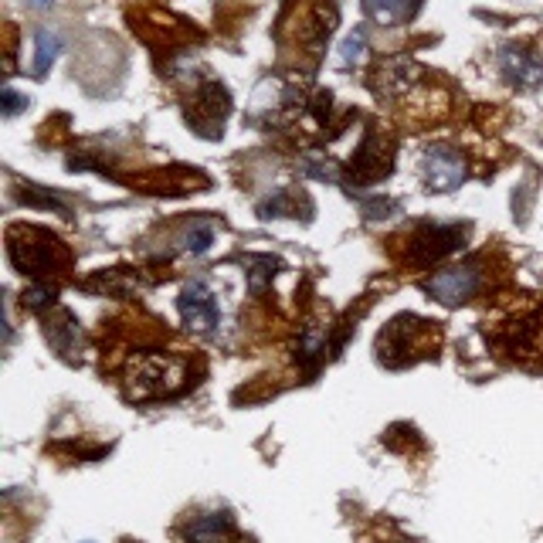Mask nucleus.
<instances>
[{
    "instance_id": "obj_1",
    "label": "nucleus",
    "mask_w": 543,
    "mask_h": 543,
    "mask_svg": "<svg viewBox=\"0 0 543 543\" xmlns=\"http://www.w3.org/2000/svg\"><path fill=\"white\" fill-rule=\"evenodd\" d=\"M187 381V364L180 357H163V353H150V357L133 360L126 381L129 401L160 398V394H174Z\"/></svg>"
},
{
    "instance_id": "obj_2",
    "label": "nucleus",
    "mask_w": 543,
    "mask_h": 543,
    "mask_svg": "<svg viewBox=\"0 0 543 543\" xmlns=\"http://www.w3.org/2000/svg\"><path fill=\"white\" fill-rule=\"evenodd\" d=\"M482 286V272L476 262H465L459 269H448V272H438L435 279H428V292L435 299H442L445 306H459L465 299H472Z\"/></svg>"
},
{
    "instance_id": "obj_3",
    "label": "nucleus",
    "mask_w": 543,
    "mask_h": 543,
    "mask_svg": "<svg viewBox=\"0 0 543 543\" xmlns=\"http://www.w3.org/2000/svg\"><path fill=\"white\" fill-rule=\"evenodd\" d=\"M180 313H184V323L197 333L214 330L221 320L218 303H214V296L201 286V282H194V286H187L180 292Z\"/></svg>"
},
{
    "instance_id": "obj_4",
    "label": "nucleus",
    "mask_w": 543,
    "mask_h": 543,
    "mask_svg": "<svg viewBox=\"0 0 543 543\" xmlns=\"http://www.w3.org/2000/svg\"><path fill=\"white\" fill-rule=\"evenodd\" d=\"M465 177V163L455 150L448 146H435V150L425 153V180L435 191H455Z\"/></svg>"
},
{
    "instance_id": "obj_5",
    "label": "nucleus",
    "mask_w": 543,
    "mask_h": 543,
    "mask_svg": "<svg viewBox=\"0 0 543 543\" xmlns=\"http://www.w3.org/2000/svg\"><path fill=\"white\" fill-rule=\"evenodd\" d=\"M11 248H28V258H17V265H21L24 272H48L55 269V255L62 252V241L51 238L48 231H41V245H17V241H11Z\"/></svg>"
},
{
    "instance_id": "obj_6",
    "label": "nucleus",
    "mask_w": 543,
    "mask_h": 543,
    "mask_svg": "<svg viewBox=\"0 0 543 543\" xmlns=\"http://www.w3.org/2000/svg\"><path fill=\"white\" fill-rule=\"evenodd\" d=\"M34 48H38V55H34V68H31V72H34V79H45L51 62H55L58 51H62V38H58L55 31L41 28V31H34Z\"/></svg>"
},
{
    "instance_id": "obj_7",
    "label": "nucleus",
    "mask_w": 543,
    "mask_h": 543,
    "mask_svg": "<svg viewBox=\"0 0 543 543\" xmlns=\"http://www.w3.org/2000/svg\"><path fill=\"white\" fill-rule=\"evenodd\" d=\"M367 14L374 17L377 24H401L404 17L415 11V0H364Z\"/></svg>"
},
{
    "instance_id": "obj_8",
    "label": "nucleus",
    "mask_w": 543,
    "mask_h": 543,
    "mask_svg": "<svg viewBox=\"0 0 543 543\" xmlns=\"http://www.w3.org/2000/svg\"><path fill=\"white\" fill-rule=\"evenodd\" d=\"M224 533H228V516L208 513V516H201V520H194L191 527H187V540H191V543H221Z\"/></svg>"
},
{
    "instance_id": "obj_9",
    "label": "nucleus",
    "mask_w": 543,
    "mask_h": 543,
    "mask_svg": "<svg viewBox=\"0 0 543 543\" xmlns=\"http://www.w3.org/2000/svg\"><path fill=\"white\" fill-rule=\"evenodd\" d=\"M506 75L510 79H516V82H527V85H533L540 79V62H533L530 55H523V51H506Z\"/></svg>"
},
{
    "instance_id": "obj_10",
    "label": "nucleus",
    "mask_w": 543,
    "mask_h": 543,
    "mask_svg": "<svg viewBox=\"0 0 543 543\" xmlns=\"http://www.w3.org/2000/svg\"><path fill=\"white\" fill-rule=\"evenodd\" d=\"M211 241H214V228H211L208 221H197L194 228H187V231H184L180 245H184L187 252L201 255V252H208V248H211Z\"/></svg>"
},
{
    "instance_id": "obj_11",
    "label": "nucleus",
    "mask_w": 543,
    "mask_h": 543,
    "mask_svg": "<svg viewBox=\"0 0 543 543\" xmlns=\"http://www.w3.org/2000/svg\"><path fill=\"white\" fill-rule=\"evenodd\" d=\"M340 65H353V62H360V55H364V31H357V34H350L347 41H343V48H340Z\"/></svg>"
},
{
    "instance_id": "obj_12",
    "label": "nucleus",
    "mask_w": 543,
    "mask_h": 543,
    "mask_svg": "<svg viewBox=\"0 0 543 543\" xmlns=\"http://www.w3.org/2000/svg\"><path fill=\"white\" fill-rule=\"evenodd\" d=\"M4 106H7V116H14L17 106H21V99L14 96V89H4Z\"/></svg>"
},
{
    "instance_id": "obj_13",
    "label": "nucleus",
    "mask_w": 543,
    "mask_h": 543,
    "mask_svg": "<svg viewBox=\"0 0 543 543\" xmlns=\"http://www.w3.org/2000/svg\"><path fill=\"white\" fill-rule=\"evenodd\" d=\"M31 4H34V7H45V4H48V0H31Z\"/></svg>"
}]
</instances>
